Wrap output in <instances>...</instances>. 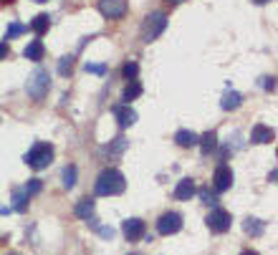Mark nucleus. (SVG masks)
I'll return each mask as SVG.
<instances>
[{
    "mask_svg": "<svg viewBox=\"0 0 278 255\" xmlns=\"http://www.w3.org/2000/svg\"><path fill=\"white\" fill-rule=\"evenodd\" d=\"M127 187V180L119 169L114 167H106L99 177H96V185H94V192L99 197H114V194H122Z\"/></svg>",
    "mask_w": 278,
    "mask_h": 255,
    "instance_id": "1",
    "label": "nucleus"
},
{
    "mask_svg": "<svg viewBox=\"0 0 278 255\" xmlns=\"http://www.w3.org/2000/svg\"><path fill=\"white\" fill-rule=\"evenodd\" d=\"M48 89H51V76H48L46 68H36L25 81V94L33 101H43L48 96Z\"/></svg>",
    "mask_w": 278,
    "mask_h": 255,
    "instance_id": "2",
    "label": "nucleus"
},
{
    "mask_svg": "<svg viewBox=\"0 0 278 255\" xmlns=\"http://www.w3.org/2000/svg\"><path fill=\"white\" fill-rule=\"evenodd\" d=\"M164 28H167V15L159 13V10L149 13V15L144 18V23H142V41H144V43L157 41V38L164 33Z\"/></svg>",
    "mask_w": 278,
    "mask_h": 255,
    "instance_id": "3",
    "label": "nucleus"
},
{
    "mask_svg": "<svg viewBox=\"0 0 278 255\" xmlns=\"http://www.w3.org/2000/svg\"><path fill=\"white\" fill-rule=\"evenodd\" d=\"M53 159V147L48 141H36L31 147V152L25 154V164L33 167V169H46Z\"/></svg>",
    "mask_w": 278,
    "mask_h": 255,
    "instance_id": "4",
    "label": "nucleus"
},
{
    "mask_svg": "<svg viewBox=\"0 0 278 255\" xmlns=\"http://www.w3.org/2000/svg\"><path fill=\"white\" fill-rule=\"evenodd\" d=\"M208 228H210V233H228L230 230V225H233V217H230V212L228 210H220V207H215L212 212L208 215Z\"/></svg>",
    "mask_w": 278,
    "mask_h": 255,
    "instance_id": "5",
    "label": "nucleus"
},
{
    "mask_svg": "<svg viewBox=\"0 0 278 255\" xmlns=\"http://www.w3.org/2000/svg\"><path fill=\"white\" fill-rule=\"evenodd\" d=\"M182 230V215L180 212H164L157 220V233L159 235H175Z\"/></svg>",
    "mask_w": 278,
    "mask_h": 255,
    "instance_id": "6",
    "label": "nucleus"
},
{
    "mask_svg": "<svg viewBox=\"0 0 278 255\" xmlns=\"http://www.w3.org/2000/svg\"><path fill=\"white\" fill-rule=\"evenodd\" d=\"M99 10L104 18H124L129 5L127 0H99Z\"/></svg>",
    "mask_w": 278,
    "mask_h": 255,
    "instance_id": "7",
    "label": "nucleus"
},
{
    "mask_svg": "<svg viewBox=\"0 0 278 255\" xmlns=\"http://www.w3.org/2000/svg\"><path fill=\"white\" fill-rule=\"evenodd\" d=\"M212 187H215V192H228L233 187V169H230L228 164H220V167L215 169V175H212Z\"/></svg>",
    "mask_w": 278,
    "mask_h": 255,
    "instance_id": "8",
    "label": "nucleus"
},
{
    "mask_svg": "<svg viewBox=\"0 0 278 255\" xmlns=\"http://www.w3.org/2000/svg\"><path fill=\"white\" fill-rule=\"evenodd\" d=\"M122 233L127 235V240H142L144 238V233H147V225H144V220H139V217H129V220H124V225H122Z\"/></svg>",
    "mask_w": 278,
    "mask_h": 255,
    "instance_id": "9",
    "label": "nucleus"
},
{
    "mask_svg": "<svg viewBox=\"0 0 278 255\" xmlns=\"http://www.w3.org/2000/svg\"><path fill=\"white\" fill-rule=\"evenodd\" d=\"M273 139H276V131L271 127H266V124H256L253 127V134H251L253 144H271Z\"/></svg>",
    "mask_w": 278,
    "mask_h": 255,
    "instance_id": "10",
    "label": "nucleus"
},
{
    "mask_svg": "<svg viewBox=\"0 0 278 255\" xmlns=\"http://www.w3.org/2000/svg\"><path fill=\"white\" fill-rule=\"evenodd\" d=\"M114 117H117L119 127H132V124L137 122V111H134L132 106H127V104H122V106H114Z\"/></svg>",
    "mask_w": 278,
    "mask_h": 255,
    "instance_id": "11",
    "label": "nucleus"
},
{
    "mask_svg": "<svg viewBox=\"0 0 278 255\" xmlns=\"http://www.w3.org/2000/svg\"><path fill=\"white\" fill-rule=\"evenodd\" d=\"M195 192H198V185H195V180L185 177V180H180V182H177V187H175V197H177V200H190Z\"/></svg>",
    "mask_w": 278,
    "mask_h": 255,
    "instance_id": "12",
    "label": "nucleus"
},
{
    "mask_svg": "<svg viewBox=\"0 0 278 255\" xmlns=\"http://www.w3.org/2000/svg\"><path fill=\"white\" fill-rule=\"evenodd\" d=\"M43 53H46V48H43V43H41V41H31V43L23 48V56H25L28 61H41V59H43Z\"/></svg>",
    "mask_w": 278,
    "mask_h": 255,
    "instance_id": "13",
    "label": "nucleus"
},
{
    "mask_svg": "<svg viewBox=\"0 0 278 255\" xmlns=\"http://www.w3.org/2000/svg\"><path fill=\"white\" fill-rule=\"evenodd\" d=\"M175 141H177L180 147L190 149V147H198V134L190 131V129H180V131L175 134Z\"/></svg>",
    "mask_w": 278,
    "mask_h": 255,
    "instance_id": "14",
    "label": "nucleus"
},
{
    "mask_svg": "<svg viewBox=\"0 0 278 255\" xmlns=\"http://www.w3.org/2000/svg\"><path fill=\"white\" fill-rule=\"evenodd\" d=\"M240 104H243V96H240L238 91H225V96H223V101H220V106H223L225 111H235Z\"/></svg>",
    "mask_w": 278,
    "mask_h": 255,
    "instance_id": "15",
    "label": "nucleus"
},
{
    "mask_svg": "<svg viewBox=\"0 0 278 255\" xmlns=\"http://www.w3.org/2000/svg\"><path fill=\"white\" fill-rule=\"evenodd\" d=\"M73 212H76L78 220H86V222H89V220L94 217V202H91V200H78Z\"/></svg>",
    "mask_w": 278,
    "mask_h": 255,
    "instance_id": "16",
    "label": "nucleus"
},
{
    "mask_svg": "<svg viewBox=\"0 0 278 255\" xmlns=\"http://www.w3.org/2000/svg\"><path fill=\"white\" fill-rule=\"evenodd\" d=\"M243 230H245L251 238H261V235H263V230H266V222H263V220H258V217H248V220H245V225H243Z\"/></svg>",
    "mask_w": 278,
    "mask_h": 255,
    "instance_id": "17",
    "label": "nucleus"
},
{
    "mask_svg": "<svg viewBox=\"0 0 278 255\" xmlns=\"http://www.w3.org/2000/svg\"><path fill=\"white\" fill-rule=\"evenodd\" d=\"M198 144H200L203 154H210V152L217 147V134H215V131H205L203 136H198Z\"/></svg>",
    "mask_w": 278,
    "mask_h": 255,
    "instance_id": "18",
    "label": "nucleus"
},
{
    "mask_svg": "<svg viewBox=\"0 0 278 255\" xmlns=\"http://www.w3.org/2000/svg\"><path fill=\"white\" fill-rule=\"evenodd\" d=\"M48 25H51V18H48L46 13H41V15H36V18L31 20V31H33L36 36H43V33L48 31Z\"/></svg>",
    "mask_w": 278,
    "mask_h": 255,
    "instance_id": "19",
    "label": "nucleus"
},
{
    "mask_svg": "<svg viewBox=\"0 0 278 255\" xmlns=\"http://www.w3.org/2000/svg\"><path fill=\"white\" fill-rule=\"evenodd\" d=\"M137 96H142V83L139 81H129L127 89L122 91V101H127V106H129V101H134Z\"/></svg>",
    "mask_w": 278,
    "mask_h": 255,
    "instance_id": "20",
    "label": "nucleus"
},
{
    "mask_svg": "<svg viewBox=\"0 0 278 255\" xmlns=\"http://www.w3.org/2000/svg\"><path fill=\"white\" fill-rule=\"evenodd\" d=\"M13 210H15V212H25V210H28V194L23 190L13 192Z\"/></svg>",
    "mask_w": 278,
    "mask_h": 255,
    "instance_id": "21",
    "label": "nucleus"
},
{
    "mask_svg": "<svg viewBox=\"0 0 278 255\" xmlns=\"http://www.w3.org/2000/svg\"><path fill=\"white\" fill-rule=\"evenodd\" d=\"M76 177H78V169H76V164H69L66 169H64V187L71 190L73 185H76Z\"/></svg>",
    "mask_w": 278,
    "mask_h": 255,
    "instance_id": "22",
    "label": "nucleus"
},
{
    "mask_svg": "<svg viewBox=\"0 0 278 255\" xmlns=\"http://www.w3.org/2000/svg\"><path fill=\"white\" fill-rule=\"evenodd\" d=\"M137 73H139V66L134 64V61L124 64V68H122V76H124L127 81H137Z\"/></svg>",
    "mask_w": 278,
    "mask_h": 255,
    "instance_id": "23",
    "label": "nucleus"
},
{
    "mask_svg": "<svg viewBox=\"0 0 278 255\" xmlns=\"http://www.w3.org/2000/svg\"><path fill=\"white\" fill-rule=\"evenodd\" d=\"M41 190H43V182H41L38 177H33V180H28V185H25V190H23V192L31 197V194H38Z\"/></svg>",
    "mask_w": 278,
    "mask_h": 255,
    "instance_id": "24",
    "label": "nucleus"
},
{
    "mask_svg": "<svg viewBox=\"0 0 278 255\" xmlns=\"http://www.w3.org/2000/svg\"><path fill=\"white\" fill-rule=\"evenodd\" d=\"M71 71H73V56H64V59L59 61V73H61V76H69Z\"/></svg>",
    "mask_w": 278,
    "mask_h": 255,
    "instance_id": "25",
    "label": "nucleus"
},
{
    "mask_svg": "<svg viewBox=\"0 0 278 255\" xmlns=\"http://www.w3.org/2000/svg\"><path fill=\"white\" fill-rule=\"evenodd\" d=\"M20 33H25V25H23V23H10L8 31H5V38L10 41V38H15V36H20Z\"/></svg>",
    "mask_w": 278,
    "mask_h": 255,
    "instance_id": "26",
    "label": "nucleus"
},
{
    "mask_svg": "<svg viewBox=\"0 0 278 255\" xmlns=\"http://www.w3.org/2000/svg\"><path fill=\"white\" fill-rule=\"evenodd\" d=\"M200 200H203L205 205H212V207L217 205V197H215V192H210L208 187H203V190H200Z\"/></svg>",
    "mask_w": 278,
    "mask_h": 255,
    "instance_id": "27",
    "label": "nucleus"
},
{
    "mask_svg": "<svg viewBox=\"0 0 278 255\" xmlns=\"http://www.w3.org/2000/svg\"><path fill=\"white\" fill-rule=\"evenodd\" d=\"M127 144H129V141H127L124 136H119V139H114V144L109 147V152H112V154H119V152H124V149H127Z\"/></svg>",
    "mask_w": 278,
    "mask_h": 255,
    "instance_id": "28",
    "label": "nucleus"
},
{
    "mask_svg": "<svg viewBox=\"0 0 278 255\" xmlns=\"http://www.w3.org/2000/svg\"><path fill=\"white\" fill-rule=\"evenodd\" d=\"M84 68H86V73H99V76L106 73V64H86Z\"/></svg>",
    "mask_w": 278,
    "mask_h": 255,
    "instance_id": "29",
    "label": "nucleus"
},
{
    "mask_svg": "<svg viewBox=\"0 0 278 255\" xmlns=\"http://www.w3.org/2000/svg\"><path fill=\"white\" fill-rule=\"evenodd\" d=\"M263 89L266 91H276V78L271 76V78H263Z\"/></svg>",
    "mask_w": 278,
    "mask_h": 255,
    "instance_id": "30",
    "label": "nucleus"
},
{
    "mask_svg": "<svg viewBox=\"0 0 278 255\" xmlns=\"http://www.w3.org/2000/svg\"><path fill=\"white\" fill-rule=\"evenodd\" d=\"M96 230H99L101 238H114V230H112V228H96Z\"/></svg>",
    "mask_w": 278,
    "mask_h": 255,
    "instance_id": "31",
    "label": "nucleus"
},
{
    "mask_svg": "<svg viewBox=\"0 0 278 255\" xmlns=\"http://www.w3.org/2000/svg\"><path fill=\"white\" fill-rule=\"evenodd\" d=\"M5 56H8V41L0 43V59H5Z\"/></svg>",
    "mask_w": 278,
    "mask_h": 255,
    "instance_id": "32",
    "label": "nucleus"
},
{
    "mask_svg": "<svg viewBox=\"0 0 278 255\" xmlns=\"http://www.w3.org/2000/svg\"><path fill=\"white\" fill-rule=\"evenodd\" d=\"M170 5H180V3H185V0H167Z\"/></svg>",
    "mask_w": 278,
    "mask_h": 255,
    "instance_id": "33",
    "label": "nucleus"
},
{
    "mask_svg": "<svg viewBox=\"0 0 278 255\" xmlns=\"http://www.w3.org/2000/svg\"><path fill=\"white\" fill-rule=\"evenodd\" d=\"M253 3H256V5H263V3H268V0H253Z\"/></svg>",
    "mask_w": 278,
    "mask_h": 255,
    "instance_id": "34",
    "label": "nucleus"
},
{
    "mask_svg": "<svg viewBox=\"0 0 278 255\" xmlns=\"http://www.w3.org/2000/svg\"><path fill=\"white\" fill-rule=\"evenodd\" d=\"M243 255H258V253H256V250H245Z\"/></svg>",
    "mask_w": 278,
    "mask_h": 255,
    "instance_id": "35",
    "label": "nucleus"
},
{
    "mask_svg": "<svg viewBox=\"0 0 278 255\" xmlns=\"http://www.w3.org/2000/svg\"><path fill=\"white\" fill-rule=\"evenodd\" d=\"M36 3H48V0H36Z\"/></svg>",
    "mask_w": 278,
    "mask_h": 255,
    "instance_id": "36",
    "label": "nucleus"
},
{
    "mask_svg": "<svg viewBox=\"0 0 278 255\" xmlns=\"http://www.w3.org/2000/svg\"><path fill=\"white\" fill-rule=\"evenodd\" d=\"M0 3H10V0H0Z\"/></svg>",
    "mask_w": 278,
    "mask_h": 255,
    "instance_id": "37",
    "label": "nucleus"
},
{
    "mask_svg": "<svg viewBox=\"0 0 278 255\" xmlns=\"http://www.w3.org/2000/svg\"><path fill=\"white\" fill-rule=\"evenodd\" d=\"M10 255H15V253H10Z\"/></svg>",
    "mask_w": 278,
    "mask_h": 255,
    "instance_id": "38",
    "label": "nucleus"
}]
</instances>
